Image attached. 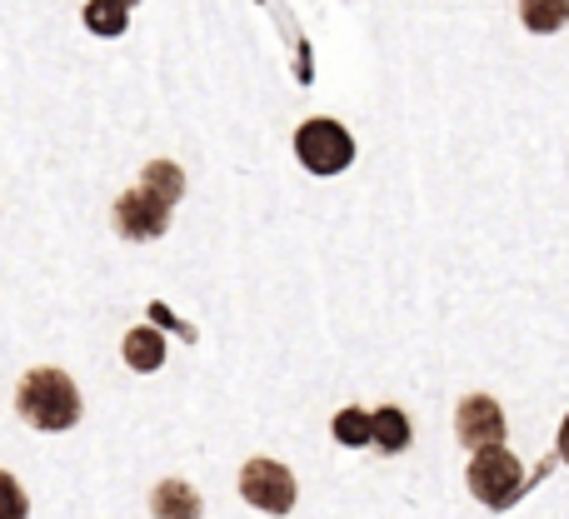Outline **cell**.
Segmentation results:
<instances>
[{
	"label": "cell",
	"mask_w": 569,
	"mask_h": 519,
	"mask_svg": "<svg viewBox=\"0 0 569 519\" xmlns=\"http://www.w3.org/2000/svg\"><path fill=\"white\" fill-rule=\"evenodd\" d=\"M16 410H20V420L46 435L70 430L80 420V390L66 370H26L16 390Z\"/></svg>",
	"instance_id": "obj_1"
},
{
	"label": "cell",
	"mask_w": 569,
	"mask_h": 519,
	"mask_svg": "<svg viewBox=\"0 0 569 519\" xmlns=\"http://www.w3.org/2000/svg\"><path fill=\"white\" fill-rule=\"evenodd\" d=\"M525 490V465L505 445H485L470 460V495L485 510H510Z\"/></svg>",
	"instance_id": "obj_2"
},
{
	"label": "cell",
	"mask_w": 569,
	"mask_h": 519,
	"mask_svg": "<svg viewBox=\"0 0 569 519\" xmlns=\"http://www.w3.org/2000/svg\"><path fill=\"white\" fill-rule=\"evenodd\" d=\"M295 156H300V166L310 170V176H340V170H350V160H355V140L340 120L320 116V120H305V126L295 130Z\"/></svg>",
	"instance_id": "obj_3"
},
{
	"label": "cell",
	"mask_w": 569,
	"mask_h": 519,
	"mask_svg": "<svg viewBox=\"0 0 569 519\" xmlns=\"http://www.w3.org/2000/svg\"><path fill=\"white\" fill-rule=\"evenodd\" d=\"M170 200L166 196H156V190L140 180L130 196H120L116 200V226H120V236L126 240H160L170 230Z\"/></svg>",
	"instance_id": "obj_4"
},
{
	"label": "cell",
	"mask_w": 569,
	"mask_h": 519,
	"mask_svg": "<svg viewBox=\"0 0 569 519\" xmlns=\"http://www.w3.org/2000/svg\"><path fill=\"white\" fill-rule=\"evenodd\" d=\"M240 495L266 515H290L295 510V475L280 460H250L240 475Z\"/></svg>",
	"instance_id": "obj_5"
},
{
	"label": "cell",
	"mask_w": 569,
	"mask_h": 519,
	"mask_svg": "<svg viewBox=\"0 0 569 519\" xmlns=\"http://www.w3.org/2000/svg\"><path fill=\"white\" fill-rule=\"evenodd\" d=\"M455 435L465 450H485V445H505V410L490 395H465L455 410Z\"/></svg>",
	"instance_id": "obj_6"
},
{
	"label": "cell",
	"mask_w": 569,
	"mask_h": 519,
	"mask_svg": "<svg viewBox=\"0 0 569 519\" xmlns=\"http://www.w3.org/2000/svg\"><path fill=\"white\" fill-rule=\"evenodd\" d=\"M126 365L136 375H150L166 365V335L156 330V325H140V330L126 335Z\"/></svg>",
	"instance_id": "obj_7"
},
{
	"label": "cell",
	"mask_w": 569,
	"mask_h": 519,
	"mask_svg": "<svg viewBox=\"0 0 569 519\" xmlns=\"http://www.w3.org/2000/svg\"><path fill=\"white\" fill-rule=\"evenodd\" d=\"M520 20L535 36H555L569 26V0H520Z\"/></svg>",
	"instance_id": "obj_8"
},
{
	"label": "cell",
	"mask_w": 569,
	"mask_h": 519,
	"mask_svg": "<svg viewBox=\"0 0 569 519\" xmlns=\"http://www.w3.org/2000/svg\"><path fill=\"white\" fill-rule=\"evenodd\" d=\"M375 445H380L385 455L410 450V420H405V410H395V405L375 410Z\"/></svg>",
	"instance_id": "obj_9"
},
{
	"label": "cell",
	"mask_w": 569,
	"mask_h": 519,
	"mask_svg": "<svg viewBox=\"0 0 569 519\" xmlns=\"http://www.w3.org/2000/svg\"><path fill=\"white\" fill-rule=\"evenodd\" d=\"M86 26L96 30V36H126L130 6H120V0H90V6H86Z\"/></svg>",
	"instance_id": "obj_10"
},
{
	"label": "cell",
	"mask_w": 569,
	"mask_h": 519,
	"mask_svg": "<svg viewBox=\"0 0 569 519\" xmlns=\"http://www.w3.org/2000/svg\"><path fill=\"white\" fill-rule=\"evenodd\" d=\"M140 180H146V186L156 190V196H166L170 206H176V200L186 196V170H180L176 160H150L146 176H140Z\"/></svg>",
	"instance_id": "obj_11"
},
{
	"label": "cell",
	"mask_w": 569,
	"mask_h": 519,
	"mask_svg": "<svg viewBox=\"0 0 569 519\" xmlns=\"http://www.w3.org/2000/svg\"><path fill=\"white\" fill-rule=\"evenodd\" d=\"M335 440L350 445V450H355V445H375V415L355 410V405H350V410H340V415H335Z\"/></svg>",
	"instance_id": "obj_12"
},
{
	"label": "cell",
	"mask_w": 569,
	"mask_h": 519,
	"mask_svg": "<svg viewBox=\"0 0 569 519\" xmlns=\"http://www.w3.org/2000/svg\"><path fill=\"white\" fill-rule=\"evenodd\" d=\"M196 510H200V500H196L190 485L170 480V485H160L156 490V515H196Z\"/></svg>",
	"instance_id": "obj_13"
},
{
	"label": "cell",
	"mask_w": 569,
	"mask_h": 519,
	"mask_svg": "<svg viewBox=\"0 0 569 519\" xmlns=\"http://www.w3.org/2000/svg\"><path fill=\"white\" fill-rule=\"evenodd\" d=\"M30 505H26V495H20V485L10 480V475H0V519H20Z\"/></svg>",
	"instance_id": "obj_14"
},
{
	"label": "cell",
	"mask_w": 569,
	"mask_h": 519,
	"mask_svg": "<svg viewBox=\"0 0 569 519\" xmlns=\"http://www.w3.org/2000/svg\"><path fill=\"white\" fill-rule=\"evenodd\" d=\"M560 460L569 465V415H565V420H560Z\"/></svg>",
	"instance_id": "obj_15"
},
{
	"label": "cell",
	"mask_w": 569,
	"mask_h": 519,
	"mask_svg": "<svg viewBox=\"0 0 569 519\" xmlns=\"http://www.w3.org/2000/svg\"><path fill=\"white\" fill-rule=\"evenodd\" d=\"M120 6H140V0H120Z\"/></svg>",
	"instance_id": "obj_16"
}]
</instances>
